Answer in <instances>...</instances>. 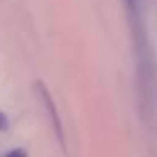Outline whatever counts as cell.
<instances>
[{"instance_id":"3","label":"cell","mask_w":157,"mask_h":157,"mask_svg":"<svg viewBox=\"0 0 157 157\" xmlns=\"http://www.w3.org/2000/svg\"><path fill=\"white\" fill-rule=\"evenodd\" d=\"M7 128V117L0 112V130H5Z\"/></svg>"},{"instance_id":"1","label":"cell","mask_w":157,"mask_h":157,"mask_svg":"<svg viewBox=\"0 0 157 157\" xmlns=\"http://www.w3.org/2000/svg\"><path fill=\"white\" fill-rule=\"evenodd\" d=\"M36 91H37L39 98H41L42 105H44V110L48 112V117H49V120H51V125H52V128H54V132H56V137H58V140L64 145V133H63L61 118H59L56 105H54V101H52V98H51V93L48 91V88H46V85L42 81H36Z\"/></svg>"},{"instance_id":"4","label":"cell","mask_w":157,"mask_h":157,"mask_svg":"<svg viewBox=\"0 0 157 157\" xmlns=\"http://www.w3.org/2000/svg\"><path fill=\"white\" fill-rule=\"evenodd\" d=\"M125 2H127V5H128V9L135 7V0H125Z\"/></svg>"},{"instance_id":"2","label":"cell","mask_w":157,"mask_h":157,"mask_svg":"<svg viewBox=\"0 0 157 157\" xmlns=\"http://www.w3.org/2000/svg\"><path fill=\"white\" fill-rule=\"evenodd\" d=\"M5 157H27V152L24 149H14L7 154Z\"/></svg>"}]
</instances>
